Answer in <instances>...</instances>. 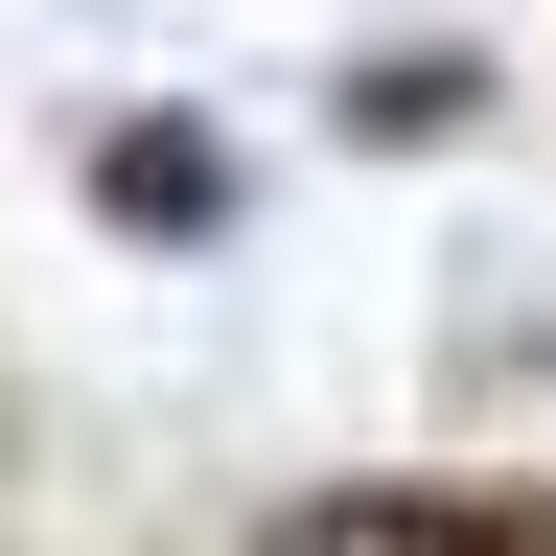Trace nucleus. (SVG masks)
I'll use <instances>...</instances> for the list:
<instances>
[{
	"label": "nucleus",
	"instance_id": "1",
	"mask_svg": "<svg viewBox=\"0 0 556 556\" xmlns=\"http://www.w3.org/2000/svg\"><path fill=\"white\" fill-rule=\"evenodd\" d=\"M232 556H556V486H441V464H348V486H278Z\"/></svg>",
	"mask_w": 556,
	"mask_h": 556
},
{
	"label": "nucleus",
	"instance_id": "2",
	"mask_svg": "<svg viewBox=\"0 0 556 556\" xmlns=\"http://www.w3.org/2000/svg\"><path fill=\"white\" fill-rule=\"evenodd\" d=\"M93 208H116V232H232V139L116 116V139H93Z\"/></svg>",
	"mask_w": 556,
	"mask_h": 556
}]
</instances>
